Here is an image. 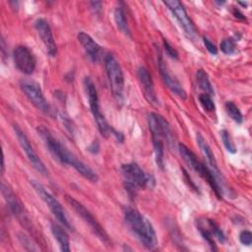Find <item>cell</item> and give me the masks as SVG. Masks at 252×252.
Instances as JSON below:
<instances>
[{
    "instance_id": "1",
    "label": "cell",
    "mask_w": 252,
    "mask_h": 252,
    "mask_svg": "<svg viewBox=\"0 0 252 252\" xmlns=\"http://www.w3.org/2000/svg\"><path fill=\"white\" fill-rule=\"evenodd\" d=\"M123 216L126 225L138 241L148 250H154L158 246V238L151 221L139 211L131 207H125Z\"/></svg>"
},
{
    "instance_id": "2",
    "label": "cell",
    "mask_w": 252,
    "mask_h": 252,
    "mask_svg": "<svg viewBox=\"0 0 252 252\" xmlns=\"http://www.w3.org/2000/svg\"><path fill=\"white\" fill-rule=\"evenodd\" d=\"M121 173L125 187L131 193H135L139 189L152 188L155 185V179L153 176L146 173L135 162L122 164Z\"/></svg>"
},
{
    "instance_id": "3",
    "label": "cell",
    "mask_w": 252,
    "mask_h": 252,
    "mask_svg": "<svg viewBox=\"0 0 252 252\" xmlns=\"http://www.w3.org/2000/svg\"><path fill=\"white\" fill-rule=\"evenodd\" d=\"M84 87H85L86 94L88 96L90 108H91L93 116L94 117V120L96 122L98 131L100 132V134L103 137L107 138L109 135H112L114 129L108 124L104 115L100 111L97 91H96V88H95L94 82L92 81V79L90 77H86L84 79Z\"/></svg>"
},
{
    "instance_id": "4",
    "label": "cell",
    "mask_w": 252,
    "mask_h": 252,
    "mask_svg": "<svg viewBox=\"0 0 252 252\" xmlns=\"http://www.w3.org/2000/svg\"><path fill=\"white\" fill-rule=\"evenodd\" d=\"M104 66L113 97L117 102H122L124 97V77L119 62L112 53H107L104 56Z\"/></svg>"
},
{
    "instance_id": "5",
    "label": "cell",
    "mask_w": 252,
    "mask_h": 252,
    "mask_svg": "<svg viewBox=\"0 0 252 252\" xmlns=\"http://www.w3.org/2000/svg\"><path fill=\"white\" fill-rule=\"evenodd\" d=\"M65 199H66V202L69 204V206L76 212V214L80 216L84 220V221L89 224L90 228L93 230L95 236L105 245L107 246L111 245V242L109 240L107 233L105 232L103 227L100 225V223L96 220V219L93 216V214L86 207H84V205H82L79 201H77L73 197L66 195Z\"/></svg>"
},
{
    "instance_id": "6",
    "label": "cell",
    "mask_w": 252,
    "mask_h": 252,
    "mask_svg": "<svg viewBox=\"0 0 252 252\" xmlns=\"http://www.w3.org/2000/svg\"><path fill=\"white\" fill-rule=\"evenodd\" d=\"M31 184L33 187L34 191L37 193V195L41 198V200L46 204V206L49 208L53 216L59 220V222L65 226L69 230H73V225L71 221L69 220L63 207L61 204L57 201L55 197H53L39 182L36 180H31Z\"/></svg>"
},
{
    "instance_id": "7",
    "label": "cell",
    "mask_w": 252,
    "mask_h": 252,
    "mask_svg": "<svg viewBox=\"0 0 252 252\" xmlns=\"http://www.w3.org/2000/svg\"><path fill=\"white\" fill-rule=\"evenodd\" d=\"M148 126L152 135L153 142H161L164 144L172 143L173 133L171 131L170 125L161 115L151 112L148 115Z\"/></svg>"
},
{
    "instance_id": "8",
    "label": "cell",
    "mask_w": 252,
    "mask_h": 252,
    "mask_svg": "<svg viewBox=\"0 0 252 252\" xmlns=\"http://www.w3.org/2000/svg\"><path fill=\"white\" fill-rule=\"evenodd\" d=\"M21 89L28 97V99L40 111L51 115L52 109L43 95L41 88L38 83L33 81H23L21 83Z\"/></svg>"
},
{
    "instance_id": "9",
    "label": "cell",
    "mask_w": 252,
    "mask_h": 252,
    "mask_svg": "<svg viewBox=\"0 0 252 252\" xmlns=\"http://www.w3.org/2000/svg\"><path fill=\"white\" fill-rule=\"evenodd\" d=\"M164 5L168 7V9L171 11L175 19L177 20L178 24L184 31L185 34L190 38V39H195L197 36V29L192 22V20L189 18L187 15L183 5L176 0H171V1H164Z\"/></svg>"
},
{
    "instance_id": "10",
    "label": "cell",
    "mask_w": 252,
    "mask_h": 252,
    "mask_svg": "<svg viewBox=\"0 0 252 252\" xmlns=\"http://www.w3.org/2000/svg\"><path fill=\"white\" fill-rule=\"evenodd\" d=\"M13 129H14V132H15V135L20 143V146L22 147L23 151L25 152L28 159L30 160V162L32 163V165L33 166V168L35 170H37L39 173L43 174V175H46L48 173L44 163L42 162V160L39 158V157L37 156V154L35 153V151L33 150L32 146L31 145L27 135L20 129L19 126L17 125H14L13 126Z\"/></svg>"
},
{
    "instance_id": "11",
    "label": "cell",
    "mask_w": 252,
    "mask_h": 252,
    "mask_svg": "<svg viewBox=\"0 0 252 252\" xmlns=\"http://www.w3.org/2000/svg\"><path fill=\"white\" fill-rule=\"evenodd\" d=\"M15 66L25 75H32L35 69L36 61L33 53L25 45H18L13 52Z\"/></svg>"
},
{
    "instance_id": "12",
    "label": "cell",
    "mask_w": 252,
    "mask_h": 252,
    "mask_svg": "<svg viewBox=\"0 0 252 252\" xmlns=\"http://www.w3.org/2000/svg\"><path fill=\"white\" fill-rule=\"evenodd\" d=\"M37 134L40 137V139L43 141L46 149L50 153V155L53 157L54 159H56L58 162L62 163L63 161V156L66 148L56 139L54 136L50 133L48 129H46L44 126L40 125L36 128Z\"/></svg>"
},
{
    "instance_id": "13",
    "label": "cell",
    "mask_w": 252,
    "mask_h": 252,
    "mask_svg": "<svg viewBox=\"0 0 252 252\" xmlns=\"http://www.w3.org/2000/svg\"><path fill=\"white\" fill-rule=\"evenodd\" d=\"M34 28L43 42L48 55L54 57L57 53V47L48 22L43 18H38L34 22Z\"/></svg>"
},
{
    "instance_id": "14",
    "label": "cell",
    "mask_w": 252,
    "mask_h": 252,
    "mask_svg": "<svg viewBox=\"0 0 252 252\" xmlns=\"http://www.w3.org/2000/svg\"><path fill=\"white\" fill-rule=\"evenodd\" d=\"M158 71L161 76V79H162L163 83L166 85V87L181 99H186L187 94H186L185 90L183 89L182 85L170 74L160 53H159L158 59Z\"/></svg>"
},
{
    "instance_id": "15",
    "label": "cell",
    "mask_w": 252,
    "mask_h": 252,
    "mask_svg": "<svg viewBox=\"0 0 252 252\" xmlns=\"http://www.w3.org/2000/svg\"><path fill=\"white\" fill-rule=\"evenodd\" d=\"M1 192H2V195L4 196V199L7 202V205L9 207V210L11 211V213L15 217H17L20 220V221H22V222L25 221V225L28 226V220H27L28 219L25 214L24 207H23L22 203L20 202V200L17 198V196L14 194V192L10 189V187L8 185H6L3 182L1 184Z\"/></svg>"
},
{
    "instance_id": "16",
    "label": "cell",
    "mask_w": 252,
    "mask_h": 252,
    "mask_svg": "<svg viewBox=\"0 0 252 252\" xmlns=\"http://www.w3.org/2000/svg\"><path fill=\"white\" fill-rule=\"evenodd\" d=\"M137 76L139 79V82L142 86V89L144 91L145 96L147 98V100L157 106L158 104V99L155 91V86H154V82L152 79V75L149 72V70L145 67H139L138 71H137Z\"/></svg>"
},
{
    "instance_id": "17",
    "label": "cell",
    "mask_w": 252,
    "mask_h": 252,
    "mask_svg": "<svg viewBox=\"0 0 252 252\" xmlns=\"http://www.w3.org/2000/svg\"><path fill=\"white\" fill-rule=\"evenodd\" d=\"M196 140L198 143V146L204 156V158L207 160V163L209 164V168L210 170L215 174V176L218 178V180L220 182V184L222 185V177H221V173L218 167V163L215 158V155L211 149V147L208 145V143L206 142V140L204 139V137L200 134L197 133L196 135Z\"/></svg>"
},
{
    "instance_id": "18",
    "label": "cell",
    "mask_w": 252,
    "mask_h": 252,
    "mask_svg": "<svg viewBox=\"0 0 252 252\" xmlns=\"http://www.w3.org/2000/svg\"><path fill=\"white\" fill-rule=\"evenodd\" d=\"M77 37H78L79 42L83 46L85 52L87 53L88 57L93 62H96L98 60L100 52H101L100 46L94 40V38L90 34H88L84 32H80L78 33Z\"/></svg>"
},
{
    "instance_id": "19",
    "label": "cell",
    "mask_w": 252,
    "mask_h": 252,
    "mask_svg": "<svg viewBox=\"0 0 252 252\" xmlns=\"http://www.w3.org/2000/svg\"><path fill=\"white\" fill-rule=\"evenodd\" d=\"M178 150H179V154L182 158V159L184 160V162L194 171L197 170V168L199 167V165L201 164V160L198 159V158L196 157V155L184 144L179 143L178 144Z\"/></svg>"
},
{
    "instance_id": "20",
    "label": "cell",
    "mask_w": 252,
    "mask_h": 252,
    "mask_svg": "<svg viewBox=\"0 0 252 252\" xmlns=\"http://www.w3.org/2000/svg\"><path fill=\"white\" fill-rule=\"evenodd\" d=\"M51 231L53 236L55 237V239L57 240L60 249L62 251H70V241H69V237L67 235V233L65 232V230L58 225L57 223L51 222Z\"/></svg>"
},
{
    "instance_id": "21",
    "label": "cell",
    "mask_w": 252,
    "mask_h": 252,
    "mask_svg": "<svg viewBox=\"0 0 252 252\" xmlns=\"http://www.w3.org/2000/svg\"><path fill=\"white\" fill-rule=\"evenodd\" d=\"M114 21H115L117 28L119 29V31L122 33H124L127 36H131V32H130V29L128 26L125 12H124L123 8L120 6L116 7L114 10Z\"/></svg>"
},
{
    "instance_id": "22",
    "label": "cell",
    "mask_w": 252,
    "mask_h": 252,
    "mask_svg": "<svg viewBox=\"0 0 252 252\" xmlns=\"http://www.w3.org/2000/svg\"><path fill=\"white\" fill-rule=\"evenodd\" d=\"M196 225H197V228L200 231L201 235L208 242V244L211 246V248L213 250H217V247L215 244V237L209 227L207 220H197Z\"/></svg>"
},
{
    "instance_id": "23",
    "label": "cell",
    "mask_w": 252,
    "mask_h": 252,
    "mask_svg": "<svg viewBox=\"0 0 252 252\" xmlns=\"http://www.w3.org/2000/svg\"><path fill=\"white\" fill-rule=\"evenodd\" d=\"M196 83H197V86L200 90H202L203 92H205L204 94H210L211 96L214 95V89H213V86L209 80V77L207 75V73L200 69L197 71L196 73Z\"/></svg>"
},
{
    "instance_id": "24",
    "label": "cell",
    "mask_w": 252,
    "mask_h": 252,
    "mask_svg": "<svg viewBox=\"0 0 252 252\" xmlns=\"http://www.w3.org/2000/svg\"><path fill=\"white\" fill-rule=\"evenodd\" d=\"M224 106H225L226 113L228 114V116L233 121H235L236 123H241L242 122V120H243L242 114H241L239 108L232 101H226Z\"/></svg>"
},
{
    "instance_id": "25",
    "label": "cell",
    "mask_w": 252,
    "mask_h": 252,
    "mask_svg": "<svg viewBox=\"0 0 252 252\" xmlns=\"http://www.w3.org/2000/svg\"><path fill=\"white\" fill-rule=\"evenodd\" d=\"M199 102L202 107L208 112H214L216 110V106L212 96L208 94H199Z\"/></svg>"
},
{
    "instance_id": "26",
    "label": "cell",
    "mask_w": 252,
    "mask_h": 252,
    "mask_svg": "<svg viewBox=\"0 0 252 252\" xmlns=\"http://www.w3.org/2000/svg\"><path fill=\"white\" fill-rule=\"evenodd\" d=\"M220 137H221V140H222V143H223V146L225 147L226 151L230 154H235L236 153V147L234 145V143L232 142L231 140V137L228 133V131L226 130H221L220 131Z\"/></svg>"
},
{
    "instance_id": "27",
    "label": "cell",
    "mask_w": 252,
    "mask_h": 252,
    "mask_svg": "<svg viewBox=\"0 0 252 252\" xmlns=\"http://www.w3.org/2000/svg\"><path fill=\"white\" fill-rule=\"evenodd\" d=\"M207 221H208L209 227H210V229H211V231H212L214 237L217 238L220 242L223 243V242L225 241V236H224L222 230L220 229V227L213 220H207Z\"/></svg>"
},
{
    "instance_id": "28",
    "label": "cell",
    "mask_w": 252,
    "mask_h": 252,
    "mask_svg": "<svg viewBox=\"0 0 252 252\" xmlns=\"http://www.w3.org/2000/svg\"><path fill=\"white\" fill-rule=\"evenodd\" d=\"M220 47L224 54H232L235 51V43L232 40V38L222 39L220 44Z\"/></svg>"
},
{
    "instance_id": "29",
    "label": "cell",
    "mask_w": 252,
    "mask_h": 252,
    "mask_svg": "<svg viewBox=\"0 0 252 252\" xmlns=\"http://www.w3.org/2000/svg\"><path fill=\"white\" fill-rule=\"evenodd\" d=\"M239 241L243 245L249 246L252 243V233L249 230H242L239 234Z\"/></svg>"
},
{
    "instance_id": "30",
    "label": "cell",
    "mask_w": 252,
    "mask_h": 252,
    "mask_svg": "<svg viewBox=\"0 0 252 252\" xmlns=\"http://www.w3.org/2000/svg\"><path fill=\"white\" fill-rule=\"evenodd\" d=\"M163 48L165 53L172 59L177 60L178 59V52L169 44V42L166 39H163Z\"/></svg>"
},
{
    "instance_id": "31",
    "label": "cell",
    "mask_w": 252,
    "mask_h": 252,
    "mask_svg": "<svg viewBox=\"0 0 252 252\" xmlns=\"http://www.w3.org/2000/svg\"><path fill=\"white\" fill-rule=\"evenodd\" d=\"M203 42H204V44H205V47L207 48V50H208L211 54H213V55L218 54V48H217V46H216L208 37L204 36V37H203Z\"/></svg>"
},
{
    "instance_id": "32",
    "label": "cell",
    "mask_w": 252,
    "mask_h": 252,
    "mask_svg": "<svg viewBox=\"0 0 252 252\" xmlns=\"http://www.w3.org/2000/svg\"><path fill=\"white\" fill-rule=\"evenodd\" d=\"M90 4H91L92 9H93L95 13H99V12H100L101 5H102L101 2H95V1H94V2H91Z\"/></svg>"
},
{
    "instance_id": "33",
    "label": "cell",
    "mask_w": 252,
    "mask_h": 252,
    "mask_svg": "<svg viewBox=\"0 0 252 252\" xmlns=\"http://www.w3.org/2000/svg\"><path fill=\"white\" fill-rule=\"evenodd\" d=\"M233 15H234L235 17H237V18H240V19H244L243 15H242V14H241V13H240V12H239L237 9H236V10H235V9L233 10Z\"/></svg>"
}]
</instances>
